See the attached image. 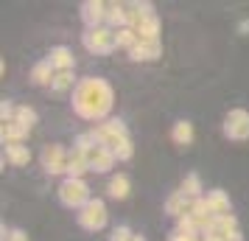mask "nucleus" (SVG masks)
Segmentation results:
<instances>
[{"mask_svg":"<svg viewBox=\"0 0 249 241\" xmlns=\"http://www.w3.org/2000/svg\"><path fill=\"white\" fill-rule=\"evenodd\" d=\"M112 87L98 76L81 79L73 90V110L84 121H101L104 115L112 110Z\"/></svg>","mask_w":249,"mask_h":241,"instance_id":"obj_1","label":"nucleus"},{"mask_svg":"<svg viewBox=\"0 0 249 241\" xmlns=\"http://www.w3.org/2000/svg\"><path fill=\"white\" fill-rule=\"evenodd\" d=\"M90 135H92V140H95V143L107 146L109 151H115L121 143H124V140H129L124 121H104V124H98V127L90 129Z\"/></svg>","mask_w":249,"mask_h":241,"instance_id":"obj_2","label":"nucleus"},{"mask_svg":"<svg viewBox=\"0 0 249 241\" xmlns=\"http://www.w3.org/2000/svg\"><path fill=\"white\" fill-rule=\"evenodd\" d=\"M84 48L90 54H112L118 48V39H115V28L109 25H98V28H87L84 31Z\"/></svg>","mask_w":249,"mask_h":241,"instance_id":"obj_3","label":"nucleus"},{"mask_svg":"<svg viewBox=\"0 0 249 241\" xmlns=\"http://www.w3.org/2000/svg\"><path fill=\"white\" fill-rule=\"evenodd\" d=\"M90 199H92L90 188H87L84 180H65V183L59 185V202H62L65 207H76V210H81Z\"/></svg>","mask_w":249,"mask_h":241,"instance_id":"obj_4","label":"nucleus"},{"mask_svg":"<svg viewBox=\"0 0 249 241\" xmlns=\"http://www.w3.org/2000/svg\"><path fill=\"white\" fill-rule=\"evenodd\" d=\"M79 224L84 230H101L107 224V205H104L101 199H90L87 205L79 210Z\"/></svg>","mask_w":249,"mask_h":241,"instance_id":"obj_5","label":"nucleus"},{"mask_svg":"<svg viewBox=\"0 0 249 241\" xmlns=\"http://www.w3.org/2000/svg\"><path fill=\"white\" fill-rule=\"evenodd\" d=\"M224 135L230 140H247L249 138V112L247 110H232V112H227Z\"/></svg>","mask_w":249,"mask_h":241,"instance_id":"obj_6","label":"nucleus"},{"mask_svg":"<svg viewBox=\"0 0 249 241\" xmlns=\"http://www.w3.org/2000/svg\"><path fill=\"white\" fill-rule=\"evenodd\" d=\"M68 151H65V146H59V143H51V146H45L42 149V168H45L48 174H62L68 171Z\"/></svg>","mask_w":249,"mask_h":241,"instance_id":"obj_7","label":"nucleus"},{"mask_svg":"<svg viewBox=\"0 0 249 241\" xmlns=\"http://www.w3.org/2000/svg\"><path fill=\"white\" fill-rule=\"evenodd\" d=\"M107 12H109V6L101 3V0H87V3H81V20L87 28H98V25L107 20Z\"/></svg>","mask_w":249,"mask_h":241,"instance_id":"obj_8","label":"nucleus"},{"mask_svg":"<svg viewBox=\"0 0 249 241\" xmlns=\"http://www.w3.org/2000/svg\"><path fill=\"white\" fill-rule=\"evenodd\" d=\"M84 154H87V163H90V171H109L115 163V154L107 146H101V143L90 146Z\"/></svg>","mask_w":249,"mask_h":241,"instance_id":"obj_9","label":"nucleus"},{"mask_svg":"<svg viewBox=\"0 0 249 241\" xmlns=\"http://www.w3.org/2000/svg\"><path fill=\"white\" fill-rule=\"evenodd\" d=\"M193 202L196 199H188L182 191H177V194H171L165 199V213H171V216H177V219H185L193 213Z\"/></svg>","mask_w":249,"mask_h":241,"instance_id":"obj_10","label":"nucleus"},{"mask_svg":"<svg viewBox=\"0 0 249 241\" xmlns=\"http://www.w3.org/2000/svg\"><path fill=\"white\" fill-rule=\"evenodd\" d=\"M132 59L135 62H148V59H160L162 56V42L160 39H148V42H137L132 51Z\"/></svg>","mask_w":249,"mask_h":241,"instance_id":"obj_11","label":"nucleus"},{"mask_svg":"<svg viewBox=\"0 0 249 241\" xmlns=\"http://www.w3.org/2000/svg\"><path fill=\"white\" fill-rule=\"evenodd\" d=\"M90 171V163H87V154L81 149H73L68 157V180H81V174Z\"/></svg>","mask_w":249,"mask_h":241,"instance_id":"obj_12","label":"nucleus"},{"mask_svg":"<svg viewBox=\"0 0 249 241\" xmlns=\"http://www.w3.org/2000/svg\"><path fill=\"white\" fill-rule=\"evenodd\" d=\"M48 62L53 65V70H56V73H62V70H73V54H70V48H65V45L51 48Z\"/></svg>","mask_w":249,"mask_h":241,"instance_id":"obj_13","label":"nucleus"},{"mask_svg":"<svg viewBox=\"0 0 249 241\" xmlns=\"http://www.w3.org/2000/svg\"><path fill=\"white\" fill-rule=\"evenodd\" d=\"M207 207L215 219L218 216H230V199H227L224 191H210L207 194Z\"/></svg>","mask_w":249,"mask_h":241,"instance_id":"obj_14","label":"nucleus"},{"mask_svg":"<svg viewBox=\"0 0 249 241\" xmlns=\"http://www.w3.org/2000/svg\"><path fill=\"white\" fill-rule=\"evenodd\" d=\"M53 76H56V73H53V65H51L48 59L36 62L34 70H31V81L39 84V87H42V84H53Z\"/></svg>","mask_w":249,"mask_h":241,"instance_id":"obj_15","label":"nucleus"},{"mask_svg":"<svg viewBox=\"0 0 249 241\" xmlns=\"http://www.w3.org/2000/svg\"><path fill=\"white\" fill-rule=\"evenodd\" d=\"M171 140H174L177 146H188V143L193 140L191 121H177V124H174V129H171Z\"/></svg>","mask_w":249,"mask_h":241,"instance_id":"obj_16","label":"nucleus"},{"mask_svg":"<svg viewBox=\"0 0 249 241\" xmlns=\"http://www.w3.org/2000/svg\"><path fill=\"white\" fill-rule=\"evenodd\" d=\"M107 23L112 25L115 31L126 28V6L124 3H112V6H109V12H107Z\"/></svg>","mask_w":249,"mask_h":241,"instance_id":"obj_17","label":"nucleus"},{"mask_svg":"<svg viewBox=\"0 0 249 241\" xmlns=\"http://www.w3.org/2000/svg\"><path fill=\"white\" fill-rule=\"evenodd\" d=\"M109 196L112 199H126L129 196V177L126 174H115L109 180Z\"/></svg>","mask_w":249,"mask_h":241,"instance_id":"obj_18","label":"nucleus"},{"mask_svg":"<svg viewBox=\"0 0 249 241\" xmlns=\"http://www.w3.org/2000/svg\"><path fill=\"white\" fill-rule=\"evenodd\" d=\"M6 160L12 163V166H28L31 154H28V149H25V146L14 143V146H6Z\"/></svg>","mask_w":249,"mask_h":241,"instance_id":"obj_19","label":"nucleus"},{"mask_svg":"<svg viewBox=\"0 0 249 241\" xmlns=\"http://www.w3.org/2000/svg\"><path fill=\"white\" fill-rule=\"evenodd\" d=\"M25 132H28V129L20 127L17 121H12V124H3V140H6V146H14V143H20Z\"/></svg>","mask_w":249,"mask_h":241,"instance_id":"obj_20","label":"nucleus"},{"mask_svg":"<svg viewBox=\"0 0 249 241\" xmlns=\"http://www.w3.org/2000/svg\"><path fill=\"white\" fill-rule=\"evenodd\" d=\"M148 39H160V20H157V14H154V17H148L146 25L137 31V42H148Z\"/></svg>","mask_w":249,"mask_h":241,"instance_id":"obj_21","label":"nucleus"},{"mask_svg":"<svg viewBox=\"0 0 249 241\" xmlns=\"http://www.w3.org/2000/svg\"><path fill=\"white\" fill-rule=\"evenodd\" d=\"M182 194L188 196V199H202V180L196 177V174H188L185 180H182Z\"/></svg>","mask_w":249,"mask_h":241,"instance_id":"obj_22","label":"nucleus"},{"mask_svg":"<svg viewBox=\"0 0 249 241\" xmlns=\"http://www.w3.org/2000/svg\"><path fill=\"white\" fill-rule=\"evenodd\" d=\"M115 39H118V48H129V51H132V48L137 45V31L126 25L121 31H115Z\"/></svg>","mask_w":249,"mask_h":241,"instance_id":"obj_23","label":"nucleus"},{"mask_svg":"<svg viewBox=\"0 0 249 241\" xmlns=\"http://www.w3.org/2000/svg\"><path fill=\"white\" fill-rule=\"evenodd\" d=\"M14 121L20 124V127L31 129L36 124V112L31 110V107H17V112H14Z\"/></svg>","mask_w":249,"mask_h":241,"instance_id":"obj_24","label":"nucleus"},{"mask_svg":"<svg viewBox=\"0 0 249 241\" xmlns=\"http://www.w3.org/2000/svg\"><path fill=\"white\" fill-rule=\"evenodd\" d=\"M73 70H62V73H56L53 76V84H51V90L53 93H62V90H68V87H73Z\"/></svg>","mask_w":249,"mask_h":241,"instance_id":"obj_25","label":"nucleus"},{"mask_svg":"<svg viewBox=\"0 0 249 241\" xmlns=\"http://www.w3.org/2000/svg\"><path fill=\"white\" fill-rule=\"evenodd\" d=\"M135 236H132V230L126 227V224H121V227H115L112 233V241H132Z\"/></svg>","mask_w":249,"mask_h":241,"instance_id":"obj_26","label":"nucleus"},{"mask_svg":"<svg viewBox=\"0 0 249 241\" xmlns=\"http://www.w3.org/2000/svg\"><path fill=\"white\" fill-rule=\"evenodd\" d=\"M168 241H202V236L196 233V236H179V233H174Z\"/></svg>","mask_w":249,"mask_h":241,"instance_id":"obj_27","label":"nucleus"},{"mask_svg":"<svg viewBox=\"0 0 249 241\" xmlns=\"http://www.w3.org/2000/svg\"><path fill=\"white\" fill-rule=\"evenodd\" d=\"M6 241H28V236H25L23 230H12V233H9V239Z\"/></svg>","mask_w":249,"mask_h":241,"instance_id":"obj_28","label":"nucleus"},{"mask_svg":"<svg viewBox=\"0 0 249 241\" xmlns=\"http://www.w3.org/2000/svg\"><path fill=\"white\" fill-rule=\"evenodd\" d=\"M202 241H224V239H218V236H213V233H204Z\"/></svg>","mask_w":249,"mask_h":241,"instance_id":"obj_29","label":"nucleus"},{"mask_svg":"<svg viewBox=\"0 0 249 241\" xmlns=\"http://www.w3.org/2000/svg\"><path fill=\"white\" fill-rule=\"evenodd\" d=\"M224 241H244V239H241V233H230Z\"/></svg>","mask_w":249,"mask_h":241,"instance_id":"obj_30","label":"nucleus"},{"mask_svg":"<svg viewBox=\"0 0 249 241\" xmlns=\"http://www.w3.org/2000/svg\"><path fill=\"white\" fill-rule=\"evenodd\" d=\"M241 31H249V20H244V23H241Z\"/></svg>","mask_w":249,"mask_h":241,"instance_id":"obj_31","label":"nucleus"},{"mask_svg":"<svg viewBox=\"0 0 249 241\" xmlns=\"http://www.w3.org/2000/svg\"><path fill=\"white\" fill-rule=\"evenodd\" d=\"M132 241H146V239H143V236H135V239H132Z\"/></svg>","mask_w":249,"mask_h":241,"instance_id":"obj_32","label":"nucleus"}]
</instances>
